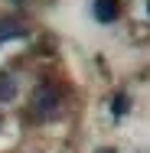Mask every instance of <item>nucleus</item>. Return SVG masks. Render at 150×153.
Returning a JSON list of instances; mask_svg holds the SVG:
<instances>
[{"label": "nucleus", "instance_id": "4", "mask_svg": "<svg viewBox=\"0 0 150 153\" xmlns=\"http://www.w3.org/2000/svg\"><path fill=\"white\" fill-rule=\"evenodd\" d=\"M13 94H16V82H13V75H10V72H0V104L10 101Z\"/></svg>", "mask_w": 150, "mask_h": 153}, {"label": "nucleus", "instance_id": "3", "mask_svg": "<svg viewBox=\"0 0 150 153\" xmlns=\"http://www.w3.org/2000/svg\"><path fill=\"white\" fill-rule=\"evenodd\" d=\"M10 39H26V26L20 20H0V46Z\"/></svg>", "mask_w": 150, "mask_h": 153}, {"label": "nucleus", "instance_id": "1", "mask_svg": "<svg viewBox=\"0 0 150 153\" xmlns=\"http://www.w3.org/2000/svg\"><path fill=\"white\" fill-rule=\"evenodd\" d=\"M62 108V94L56 85H49V82H43L30 98V117L33 121H52L56 114H59Z\"/></svg>", "mask_w": 150, "mask_h": 153}, {"label": "nucleus", "instance_id": "5", "mask_svg": "<svg viewBox=\"0 0 150 153\" xmlns=\"http://www.w3.org/2000/svg\"><path fill=\"white\" fill-rule=\"evenodd\" d=\"M124 114H127V98L118 94V98H114V117H124Z\"/></svg>", "mask_w": 150, "mask_h": 153}, {"label": "nucleus", "instance_id": "2", "mask_svg": "<svg viewBox=\"0 0 150 153\" xmlns=\"http://www.w3.org/2000/svg\"><path fill=\"white\" fill-rule=\"evenodd\" d=\"M121 16V3L118 0H95V20L98 23H114Z\"/></svg>", "mask_w": 150, "mask_h": 153}]
</instances>
